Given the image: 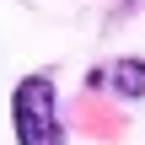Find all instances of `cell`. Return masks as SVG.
Returning <instances> with one entry per match:
<instances>
[{
  "label": "cell",
  "instance_id": "2",
  "mask_svg": "<svg viewBox=\"0 0 145 145\" xmlns=\"http://www.w3.org/2000/svg\"><path fill=\"white\" fill-rule=\"evenodd\" d=\"M86 86H108V91H118L124 102H140L145 97V59H113V65L91 70Z\"/></svg>",
  "mask_w": 145,
  "mask_h": 145
},
{
  "label": "cell",
  "instance_id": "1",
  "mask_svg": "<svg viewBox=\"0 0 145 145\" xmlns=\"http://www.w3.org/2000/svg\"><path fill=\"white\" fill-rule=\"evenodd\" d=\"M11 135H16V145H65L54 75H22L16 81V91H11Z\"/></svg>",
  "mask_w": 145,
  "mask_h": 145
}]
</instances>
